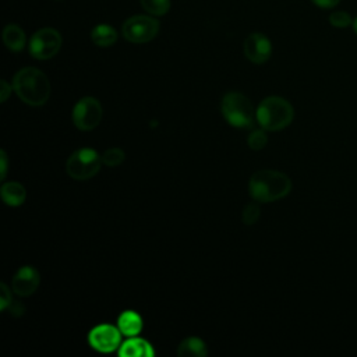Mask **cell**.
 <instances>
[{
	"mask_svg": "<svg viewBox=\"0 0 357 357\" xmlns=\"http://www.w3.org/2000/svg\"><path fill=\"white\" fill-rule=\"evenodd\" d=\"M61 47V35L53 28L36 31L29 40V53L33 59L47 60L57 54Z\"/></svg>",
	"mask_w": 357,
	"mask_h": 357,
	"instance_id": "obj_7",
	"label": "cell"
},
{
	"mask_svg": "<svg viewBox=\"0 0 357 357\" xmlns=\"http://www.w3.org/2000/svg\"><path fill=\"white\" fill-rule=\"evenodd\" d=\"M142 7L152 15H163L170 8V0H139Z\"/></svg>",
	"mask_w": 357,
	"mask_h": 357,
	"instance_id": "obj_18",
	"label": "cell"
},
{
	"mask_svg": "<svg viewBox=\"0 0 357 357\" xmlns=\"http://www.w3.org/2000/svg\"><path fill=\"white\" fill-rule=\"evenodd\" d=\"M13 89L17 96L29 106H42L50 96V82L46 74L35 67L20 70L14 75Z\"/></svg>",
	"mask_w": 357,
	"mask_h": 357,
	"instance_id": "obj_1",
	"label": "cell"
},
{
	"mask_svg": "<svg viewBox=\"0 0 357 357\" xmlns=\"http://www.w3.org/2000/svg\"><path fill=\"white\" fill-rule=\"evenodd\" d=\"M220 112L225 120L237 128L251 127L255 117L252 103L240 92H227L222 99Z\"/></svg>",
	"mask_w": 357,
	"mask_h": 357,
	"instance_id": "obj_4",
	"label": "cell"
},
{
	"mask_svg": "<svg viewBox=\"0 0 357 357\" xmlns=\"http://www.w3.org/2000/svg\"><path fill=\"white\" fill-rule=\"evenodd\" d=\"M266 130H254L250 135H248V138H247V142H248V146L251 148V149H254V151H259V149H262L265 145H266V142H268V135H266V132H265Z\"/></svg>",
	"mask_w": 357,
	"mask_h": 357,
	"instance_id": "obj_20",
	"label": "cell"
},
{
	"mask_svg": "<svg viewBox=\"0 0 357 357\" xmlns=\"http://www.w3.org/2000/svg\"><path fill=\"white\" fill-rule=\"evenodd\" d=\"M3 42L11 52H20L25 46V33L17 24H8L3 29Z\"/></svg>",
	"mask_w": 357,
	"mask_h": 357,
	"instance_id": "obj_16",
	"label": "cell"
},
{
	"mask_svg": "<svg viewBox=\"0 0 357 357\" xmlns=\"http://www.w3.org/2000/svg\"><path fill=\"white\" fill-rule=\"evenodd\" d=\"M255 117L264 130L278 131L283 130L293 121L294 109L284 98L269 96L258 105Z\"/></svg>",
	"mask_w": 357,
	"mask_h": 357,
	"instance_id": "obj_3",
	"label": "cell"
},
{
	"mask_svg": "<svg viewBox=\"0 0 357 357\" xmlns=\"http://www.w3.org/2000/svg\"><path fill=\"white\" fill-rule=\"evenodd\" d=\"M11 93V85L6 81V79H1L0 81V102H6L7 98L10 96Z\"/></svg>",
	"mask_w": 357,
	"mask_h": 357,
	"instance_id": "obj_24",
	"label": "cell"
},
{
	"mask_svg": "<svg viewBox=\"0 0 357 357\" xmlns=\"http://www.w3.org/2000/svg\"><path fill=\"white\" fill-rule=\"evenodd\" d=\"M206 354L208 350L205 342L195 336L185 337L177 347V356L180 357H205Z\"/></svg>",
	"mask_w": 357,
	"mask_h": 357,
	"instance_id": "obj_15",
	"label": "cell"
},
{
	"mask_svg": "<svg viewBox=\"0 0 357 357\" xmlns=\"http://www.w3.org/2000/svg\"><path fill=\"white\" fill-rule=\"evenodd\" d=\"M40 276L33 266H21L13 278L11 289L17 296L28 297L33 294L39 286Z\"/></svg>",
	"mask_w": 357,
	"mask_h": 357,
	"instance_id": "obj_11",
	"label": "cell"
},
{
	"mask_svg": "<svg viewBox=\"0 0 357 357\" xmlns=\"http://www.w3.org/2000/svg\"><path fill=\"white\" fill-rule=\"evenodd\" d=\"M121 332L110 324H100L92 328L88 333V343L92 349L100 353H112L121 344Z\"/></svg>",
	"mask_w": 357,
	"mask_h": 357,
	"instance_id": "obj_9",
	"label": "cell"
},
{
	"mask_svg": "<svg viewBox=\"0 0 357 357\" xmlns=\"http://www.w3.org/2000/svg\"><path fill=\"white\" fill-rule=\"evenodd\" d=\"M243 50L245 57L255 64H262L269 60L271 53H272V45L271 40L259 32L251 33L245 38Z\"/></svg>",
	"mask_w": 357,
	"mask_h": 357,
	"instance_id": "obj_10",
	"label": "cell"
},
{
	"mask_svg": "<svg viewBox=\"0 0 357 357\" xmlns=\"http://www.w3.org/2000/svg\"><path fill=\"white\" fill-rule=\"evenodd\" d=\"M102 156L92 148H81L71 153L66 162V172L74 180H89L98 174Z\"/></svg>",
	"mask_w": 357,
	"mask_h": 357,
	"instance_id": "obj_5",
	"label": "cell"
},
{
	"mask_svg": "<svg viewBox=\"0 0 357 357\" xmlns=\"http://www.w3.org/2000/svg\"><path fill=\"white\" fill-rule=\"evenodd\" d=\"M11 291L7 287V284L0 283V310H6L8 305H11Z\"/></svg>",
	"mask_w": 357,
	"mask_h": 357,
	"instance_id": "obj_23",
	"label": "cell"
},
{
	"mask_svg": "<svg viewBox=\"0 0 357 357\" xmlns=\"http://www.w3.org/2000/svg\"><path fill=\"white\" fill-rule=\"evenodd\" d=\"M7 165H8V159L4 151H0V177L1 180L6 177L7 173Z\"/></svg>",
	"mask_w": 357,
	"mask_h": 357,
	"instance_id": "obj_26",
	"label": "cell"
},
{
	"mask_svg": "<svg viewBox=\"0 0 357 357\" xmlns=\"http://www.w3.org/2000/svg\"><path fill=\"white\" fill-rule=\"evenodd\" d=\"M258 201H252L250 204L245 205L244 211H243V223L244 225H254L258 219H259V215H261V208L259 205L257 204Z\"/></svg>",
	"mask_w": 357,
	"mask_h": 357,
	"instance_id": "obj_21",
	"label": "cell"
},
{
	"mask_svg": "<svg viewBox=\"0 0 357 357\" xmlns=\"http://www.w3.org/2000/svg\"><path fill=\"white\" fill-rule=\"evenodd\" d=\"M353 28H354V32L357 33V17H356L354 21H353Z\"/></svg>",
	"mask_w": 357,
	"mask_h": 357,
	"instance_id": "obj_27",
	"label": "cell"
},
{
	"mask_svg": "<svg viewBox=\"0 0 357 357\" xmlns=\"http://www.w3.org/2000/svg\"><path fill=\"white\" fill-rule=\"evenodd\" d=\"M117 328L127 337L137 336L142 331V318L132 310L123 311L117 318Z\"/></svg>",
	"mask_w": 357,
	"mask_h": 357,
	"instance_id": "obj_13",
	"label": "cell"
},
{
	"mask_svg": "<svg viewBox=\"0 0 357 357\" xmlns=\"http://www.w3.org/2000/svg\"><path fill=\"white\" fill-rule=\"evenodd\" d=\"M121 32L131 43H146L158 35L159 21L148 15H134L126 20Z\"/></svg>",
	"mask_w": 357,
	"mask_h": 357,
	"instance_id": "obj_6",
	"label": "cell"
},
{
	"mask_svg": "<svg viewBox=\"0 0 357 357\" xmlns=\"http://www.w3.org/2000/svg\"><path fill=\"white\" fill-rule=\"evenodd\" d=\"M119 356L120 357H152L155 356V350L148 340L132 336L120 344Z\"/></svg>",
	"mask_w": 357,
	"mask_h": 357,
	"instance_id": "obj_12",
	"label": "cell"
},
{
	"mask_svg": "<svg viewBox=\"0 0 357 357\" xmlns=\"http://www.w3.org/2000/svg\"><path fill=\"white\" fill-rule=\"evenodd\" d=\"M102 120V105L96 98L85 96L73 109V123L78 130L89 131L98 127Z\"/></svg>",
	"mask_w": 357,
	"mask_h": 357,
	"instance_id": "obj_8",
	"label": "cell"
},
{
	"mask_svg": "<svg viewBox=\"0 0 357 357\" xmlns=\"http://www.w3.org/2000/svg\"><path fill=\"white\" fill-rule=\"evenodd\" d=\"M0 194H1L3 201L7 205H10V206L22 205L24 201H25V197H26L24 185L17 183V181H7V183H4L1 185Z\"/></svg>",
	"mask_w": 357,
	"mask_h": 357,
	"instance_id": "obj_14",
	"label": "cell"
},
{
	"mask_svg": "<svg viewBox=\"0 0 357 357\" xmlns=\"http://www.w3.org/2000/svg\"><path fill=\"white\" fill-rule=\"evenodd\" d=\"M126 153L120 148H109L102 155V162L109 167H116L124 162Z\"/></svg>",
	"mask_w": 357,
	"mask_h": 357,
	"instance_id": "obj_19",
	"label": "cell"
},
{
	"mask_svg": "<svg viewBox=\"0 0 357 357\" xmlns=\"http://www.w3.org/2000/svg\"><path fill=\"white\" fill-rule=\"evenodd\" d=\"M329 22L335 28H347L349 25L353 24L351 17L346 11H335L329 15Z\"/></svg>",
	"mask_w": 357,
	"mask_h": 357,
	"instance_id": "obj_22",
	"label": "cell"
},
{
	"mask_svg": "<svg viewBox=\"0 0 357 357\" xmlns=\"http://www.w3.org/2000/svg\"><path fill=\"white\" fill-rule=\"evenodd\" d=\"M248 190L252 199L258 202H273L291 191V180L278 170L262 169L251 176Z\"/></svg>",
	"mask_w": 357,
	"mask_h": 357,
	"instance_id": "obj_2",
	"label": "cell"
},
{
	"mask_svg": "<svg viewBox=\"0 0 357 357\" xmlns=\"http://www.w3.org/2000/svg\"><path fill=\"white\" fill-rule=\"evenodd\" d=\"M91 39L96 46L107 47V46H112L116 43L117 32L113 26H110L107 24H99L92 29Z\"/></svg>",
	"mask_w": 357,
	"mask_h": 357,
	"instance_id": "obj_17",
	"label": "cell"
},
{
	"mask_svg": "<svg viewBox=\"0 0 357 357\" xmlns=\"http://www.w3.org/2000/svg\"><path fill=\"white\" fill-rule=\"evenodd\" d=\"M319 8H332L339 4L340 0H311Z\"/></svg>",
	"mask_w": 357,
	"mask_h": 357,
	"instance_id": "obj_25",
	"label": "cell"
}]
</instances>
